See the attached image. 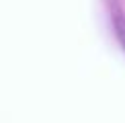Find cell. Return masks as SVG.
<instances>
[{"label":"cell","instance_id":"cell-1","mask_svg":"<svg viewBox=\"0 0 125 123\" xmlns=\"http://www.w3.org/2000/svg\"><path fill=\"white\" fill-rule=\"evenodd\" d=\"M113 27H115V33H117L119 43H121L123 49H125V14L117 6L113 8Z\"/></svg>","mask_w":125,"mask_h":123}]
</instances>
